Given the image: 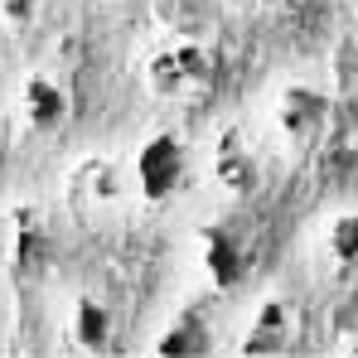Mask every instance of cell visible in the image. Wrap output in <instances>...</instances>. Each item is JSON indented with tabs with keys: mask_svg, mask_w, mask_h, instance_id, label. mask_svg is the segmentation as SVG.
<instances>
[{
	"mask_svg": "<svg viewBox=\"0 0 358 358\" xmlns=\"http://www.w3.org/2000/svg\"><path fill=\"white\" fill-rule=\"evenodd\" d=\"M15 112L24 121V131H34V136H54L68 126L73 117V92H68V83H63L59 73H24L20 78V92H15Z\"/></svg>",
	"mask_w": 358,
	"mask_h": 358,
	"instance_id": "cell-1",
	"label": "cell"
},
{
	"mask_svg": "<svg viewBox=\"0 0 358 358\" xmlns=\"http://www.w3.org/2000/svg\"><path fill=\"white\" fill-rule=\"evenodd\" d=\"M121 194H126V179H121L117 160H107V155H83L68 175V208L87 223L112 213L121 203Z\"/></svg>",
	"mask_w": 358,
	"mask_h": 358,
	"instance_id": "cell-2",
	"label": "cell"
},
{
	"mask_svg": "<svg viewBox=\"0 0 358 358\" xmlns=\"http://www.w3.org/2000/svg\"><path fill=\"white\" fill-rule=\"evenodd\" d=\"M44 238H49V218H44V208L29 203V199L10 203V208L0 213V266H5L10 276H24V271L39 262Z\"/></svg>",
	"mask_w": 358,
	"mask_h": 358,
	"instance_id": "cell-3",
	"label": "cell"
},
{
	"mask_svg": "<svg viewBox=\"0 0 358 358\" xmlns=\"http://www.w3.org/2000/svg\"><path fill=\"white\" fill-rule=\"evenodd\" d=\"M179 179H184V150H179V141L155 136V141H145L136 150V189H141V199H150V203L170 199L179 189Z\"/></svg>",
	"mask_w": 358,
	"mask_h": 358,
	"instance_id": "cell-4",
	"label": "cell"
},
{
	"mask_svg": "<svg viewBox=\"0 0 358 358\" xmlns=\"http://www.w3.org/2000/svg\"><path fill=\"white\" fill-rule=\"evenodd\" d=\"M68 344L78 354H107L117 344V315H112V305L87 296V291H78L73 305H68Z\"/></svg>",
	"mask_w": 358,
	"mask_h": 358,
	"instance_id": "cell-5",
	"label": "cell"
},
{
	"mask_svg": "<svg viewBox=\"0 0 358 358\" xmlns=\"http://www.w3.org/2000/svg\"><path fill=\"white\" fill-rule=\"evenodd\" d=\"M199 73H203L199 49H194V44H170V49H160V54L150 59V87L165 92V97H175L189 83H199Z\"/></svg>",
	"mask_w": 358,
	"mask_h": 358,
	"instance_id": "cell-6",
	"label": "cell"
},
{
	"mask_svg": "<svg viewBox=\"0 0 358 358\" xmlns=\"http://www.w3.org/2000/svg\"><path fill=\"white\" fill-rule=\"evenodd\" d=\"M44 20V0H0V24L10 34H29Z\"/></svg>",
	"mask_w": 358,
	"mask_h": 358,
	"instance_id": "cell-7",
	"label": "cell"
}]
</instances>
